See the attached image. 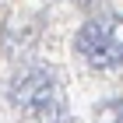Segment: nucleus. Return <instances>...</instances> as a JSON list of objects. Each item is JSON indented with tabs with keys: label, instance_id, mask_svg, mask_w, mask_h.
Returning a JSON list of instances; mask_svg holds the SVG:
<instances>
[{
	"label": "nucleus",
	"instance_id": "obj_3",
	"mask_svg": "<svg viewBox=\"0 0 123 123\" xmlns=\"http://www.w3.org/2000/svg\"><path fill=\"white\" fill-rule=\"evenodd\" d=\"M95 123H123V98H102L95 105Z\"/></svg>",
	"mask_w": 123,
	"mask_h": 123
},
{
	"label": "nucleus",
	"instance_id": "obj_4",
	"mask_svg": "<svg viewBox=\"0 0 123 123\" xmlns=\"http://www.w3.org/2000/svg\"><path fill=\"white\" fill-rule=\"evenodd\" d=\"M77 4H81V7H92V4H95V0H77Z\"/></svg>",
	"mask_w": 123,
	"mask_h": 123
},
{
	"label": "nucleus",
	"instance_id": "obj_1",
	"mask_svg": "<svg viewBox=\"0 0 123 123\" xmlns=\"http://www.w3.org/2000/svg\"><path fill=\"white\" fill-rule=\"evenodd\" d=\"M7 102L21 116L35 123H53L63 116V92H60L56 74L42 63H25L18 67L7 81Z\"/></svg>",
	"mask_w": 123,
	"mask_h": 123
},
{
	"label": "nucleus",
	"instance_id": "obj_2",
	"mask_svg": "<svg viewBox=\"0 0 123 123\" xmlns=\"http://www.w3.org/2000/svg\"><path fill=\"white\" fill-rule=\"evenodd\" d=\"M113 25H116V14H109L105 21L92 18L85 28L74 35L77 56L85 60L92 70H116V67H123V42L116 39Z\"/></svg>",
	"mask_w": 123,
	"mask_h": 123
}]
</instances>
